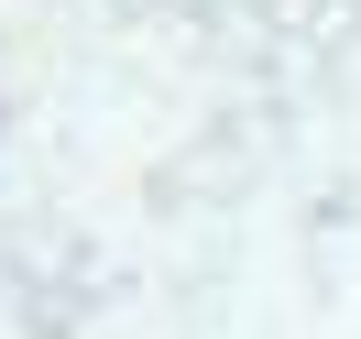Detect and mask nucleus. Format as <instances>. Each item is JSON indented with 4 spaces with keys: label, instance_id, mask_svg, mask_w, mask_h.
Listing matches in <instances>:
<instances>
[]
</instances>
